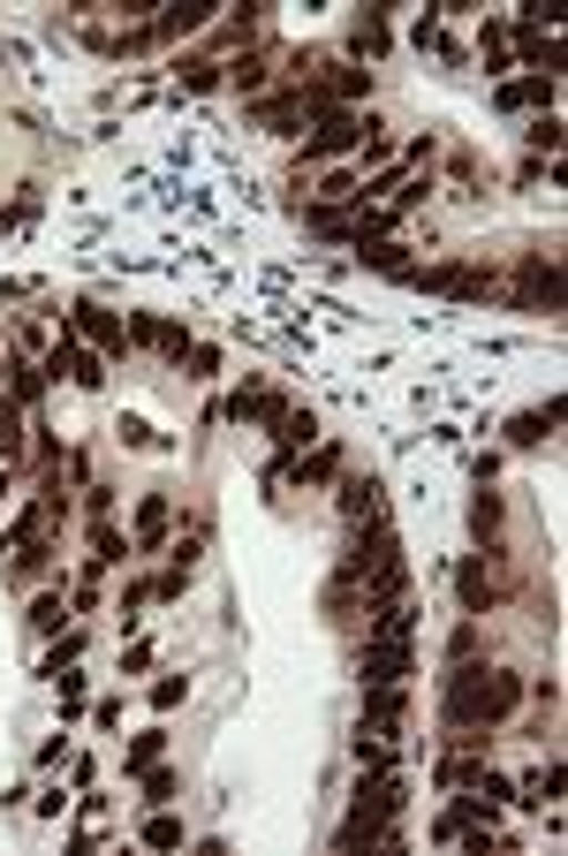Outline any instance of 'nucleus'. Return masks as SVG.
<instances>
[{
  "instance_id": "obj_21",
  "label": "nucleus",
  "mask_w": 568,
  "mask_h": 856,
  "mask_svg": "<svg viewBox=\"0 0 568 856\" xmlns=\"http://www.w3.org/2000/svg\"><path fill=\"white\" fill-rule=\"evenodd\" d=\"M356 600H364V584H356L349 568H342V576L326 584V614H334V622H349V614H356Z\"/></svg>"
},
{
  "instance_id": "obj_36",
  "label": "nucleus",
  "mask_w": 568,
  "mask_h": 856,
  "mask_svg": "<svg viewBox=\"0 0 568 856\" xmlns=\"http://www.w3.org/2000/svg\"><path fill=\"white\" fill-rule=\"evenodd\" d=\"M182 84H190V91H213L220 69H213V61H182Z\"/></svg>"
},
{
  "instance_id": "obj_6",
  "label": "nucleus",
  "mask_w": 568,
  "mask_h": 856,
  "mask_svg": "<svg viewBox=\"0 0 568 856\" xmlns=\"http://www.w3.org/2000/svg\"><path fill=\"white\" fill-rule=\"evenodd\" d=\"M53 380H69V386H99L106 372H99V349H77V342H61L53 349V364H45Z\"/></svg>"
},
{
  "instance_id": "obj_24",
  "label": "nucleus",
  "mask_w": 568,
  "mask_h": 856,
  "mask_svg": "<svg viewBox=\"0 0 568 856\" xmlns=\"http://www.w3.org/2000/svg\"><path fill=\"white\" fill-rule=\"evenodd\" d=\"M387 766H394L387 735H364V728H356V773H387Z\"/></svg>"
},
{
  "instance_id": "obj_7",
  "label": "nucleus",
  "mask_w": 568,
  "mask_h": 856,
  "mask_svg": "<svg viewBox=\"0 0 568 856\" xmlns=\"http://www.w3.org/2000/svg\"><path fill=\"white\" fill-rule=\"evenodd\" d=\"M455 600H463V614H493L500 584L485 576V561H463V568H455Z\"/></svg>"
},
{
  "instance_id": "obj_10",
  "label": "nucleus",
  "mask_w": 568,
  "mask_h": 856,
  "mask_svg": "<svg viewBox=\"0 0 568 856\" xmlns=\"http://www.w3.org/2000/svg\"><path fill=\"white\" fill-rule=\"evenodd\" d=\"M379 508H387V501H379V477H349V485H342V515H349L356 531L379 523Z\"/></svg>"
},
{
  "instance_id": "obj_2",
  "label": "nucleus",
  "mask_w": 568,
  "mask_h": 856,
  "mask_svg": "<svg viewBox=\"0 0 568 856\" xmlns=\"http://www.w3.org/2000/svg\"><path fill=\"white\" fill-rule=\"evenodd\" d=\"M356 675H364V683H409V675H417V652H409L402 637H364Z\"/></svg>"
},
{
  "instance_id": "obj_39",
  "label": "nucleus",
  "mask_w": 568,
  "mask_h": 856,
  "mask_svg": "<svg viewBox=\"0 0 568 856\" xmlns=\"http://www.w3.org/2000/svg\"><path fill=\"white\" fill-rule=\"evenodd\" d=\"M122 440H130V447H152V440H160V432L144 425V417H122Z\"/></svg>"
},
{
  "instance_id": "obj_14",
  "label": "nucleus",
  "mask_w": 568,
  "mask_h": 856,
  "mask_svg": "<svg viewBox=\"0 0 568 856\" xmlns=\"http://www.w3.org/2000/svg\"><path fill=\"white\" fill-rule=\"evenodd\" d=\"M281 410H288V402H281V394H273V386H243V394H235V402H227V417H235V425H251V417H265V425H273V417H281Z\"/></svg>"
},
{
  "instance_id": "obj_5",
  "label": "nucleus",
  "mask_w": 568,
  "mask_h": 856,
  "mask_svg": "<svg viewBox=\"0 0 568 856\" xmlns=\"http://www.w3.org/2000/svg\"><path fill=\"white\" fill-rule=\"evenodd\" d=\"M516 303H524V311H561V273H554L546 258H530L524 281H516Z\"/></svg>"
},
{
  "instance_id": "obj_9",
  "label": "nucleus",
  "mask_w": 568,
  "mask_h": 856,
  "mask_svg": "<svg viewBox=\"0 0 568 856\" xmlns=\"http://www.w3.org/2000/svg\"><path fill=\"white\" fill-rule=\"evenodd\" d=\"M205 23H213V0H182L160 23H144V39H182V31H205Z\"/></svg>"
},
{
  "instance_id": "obj_31",
  "label": "nucleus",
  "mask_w": 568,
  "mask_h": 856,
  "mask_svg": "<svg viewBox=\"0 0 568 856\" xmlns=\"http://www.w3.org/2000/svg\"><path fill=\"white\" fill-rule=\"evenodd\" d=\"M31 630H45V637L61 630V592H39V600H31Z\"/></svg>"
},
{
  "instance_id": "obj_29",
  "label": "nucleus",
  "mask_w": 568,
  "mask_h": 856,
  "mask_svg": "<svg viewBox=\"0 0 568 856\" xmlns=\"http://www.w3.org/2000/svg\"><path fill=\"white\" fill-rule=\"evenodd\" d=\"M175 788H182V781L168 766H144V804H175Z\"/></svg>"
},
{
  "instance_id": "obj_35",
  "label": "nucleus",
  "mask_w": 568,
  "mask_h": 856,
  "mask_svg": "<svg viewBox=\"0 0 568 856\" xmlns=\"http://www.w3.org/2000/svg\"><path fill=\"white\" fill-rule=\"evenodd\" d=\"M530 144H538V152H561V122H554V114H538V122H530Z\"/></svg>"
},
{
  "instance_id": "obj_25",
  "label": "nucleus",
  "mask_w": 568,
  "mask_h": 856,
  "mask_svg": "<svg viewBox=\"0 0 568 856\" xmlns=\"http://www.w3.org/2000/svg\"><path fill=\"white\" fill-rule=\"evenodd\" d=\"M160 751H168V735H160V728H144V735L130 743V758H122V766H130V773H144V766H160Z\"/></svg>"
},
{
  "instance_id": "obj_20",
  "label": "nucleus",
  "mask_w": 568,
  "mask_h": 856,
  "mask_svg": "<svg viewBox=\"0 0 568 856\" xmlns=\"http://www.w3.org/2000/svg\"><path fill=\"white\" fill-rule=\"evenodd\" d=\"M45 576V538H23L16 546V568H8V584H39Z\"/></svg>"
},
{
  "instance_id": "obj_34",
  "label": "nucleus",
  "mask_w": 568,
  "mask_h": 856,
  "mask_svg": "<svg viewBox=\"0 0 568 856\" xmlns=\"http://www.w3.org/2000/svg\"><path fill=\"white\" fill-rule=\"evenodd\" d=\"M77 652H84V637L69 630V637H61V644H53V652H45V675H61V667H77Z\"/></svg>"
},
{
  "instance_id": "obj_8",
  "label": "nucleus",
  "mask_w": 568,
  "mask_h": 856,
  "mask_svg": "<svg viewBox=\"0 0 568 856\" xmlns=\"http://www.w3.org/2000/svg\"><path fill=\"white\" fill-rule=\"evenodd\" d=\"M318 99H334V107H342V99H364V91H372V69H356V61H326V77H318Z\"/></svg>"
},
{
  "instance_id": "obj_32",
  "label": "nucleus",
  "mask_w": 568,
  "mask_h": 856,
  "mask_svg": "<svg viewBox=\"0 0 568 856\" xmlns=\"http://www.w3.org/2000/svg\"><path fill=\"white\" fill-rule=\"evenodd\" d=\"M447 659H455V667H463V659H478V614H470V622L447 637Z\"/></svg>"
},
{
  "instance_id": "obj_23",
  "label": "nucleus",
  "mask_w": 568,
  "mask_h": 856,
  "mask_svg": "<svg viewBox=\"0 0 568 856\" xmlns=\"http://www.w3.org/2000/svg\"><path fill=\"white\" fill-rule=\"evenodd\" d=\"M356 53H364V61H379V53H387V16H356Z\"/></svg>"
},
{
  "instance_id": "obj_16",
  "label": "nucleus",
  "mask_w": 568,
  "mask_h": 856,
  "mask_svg": "<svg viewBox=\"0 0 568 856\" xmlns=\"http://www.w3.org/2000/svg\"><path fill=\"white\" fill-rule=\"evenodd\" d=\"M0 372H8V402H16V410H39V394H45V372H31L23 356H16V364H0Z\"/></svg>"
},
{
  "instance_id": "obj_30",
  "label": "nucleus",
  "mask_w": 568,
  "mask_h": 856,
  "mask_svg": "<svg viewBox=\"0 0 568 856\" xmlns=\"http://www.w3.org/2000/svg\"><path fill=\"white\" fill-rule=\"evenodd\" d=\"M144 842H152V849H182V818H144Z\"/></svg>"
},
{
  "instance_id": "obj_19",
  "label": "nucleus",
  "mask_w": 568,
  "mask_h": 856,
  "mask_svg": "<svg viewBox=\"0 0 568 856\" xmlns=\"http://www.w3.org/2000/svg\"><path fill=\"white\" fill-rule=\"evenodd\" d=\"M258 122H265V129L304 122V91H273V99H258Z\"/></svg>"
},
{
  "instance_id": "obj_26",
  "label": "nucleus",
  "mask_w": 568,
  "mask_h": 856,
  "mask_svg": "<svg viewBox=\"0 0 568 856\" xmlns=\"http://www.w3.org/2000/svg\"><path fill=\"white\" fill-rule=\"evenodd\" d=\"M334 471H342V447H334V440H318V447H311V463H304V477H311V485H326Z\"/></svg>"
},
{
  "instance_id": "obj_28",
  "label": "nucleus",
  "mask_w": 568,
  "mask_h": 856,
  "mask_svg": "<svg viewBox=\"0 0 568 856\" xmlns=\"http://www.w3.org/2000/svg\"><path fill=\"white\" fill-rule=\"evenodd\" d=\"M0 455H23V410L0 402Z\"/></svg>"
},
{
  "instance_id": "obj_3",
  "label": "nucleus",
  "mask_w": 568,
  "mask_h": 856,
  "mask_svg": "<svg viewBox=\"0 0 568 856\" xmlns=\"http://www.w3.org/2000/svg\"><path fill=\"white\" fill-rule=\"evenodd\" d=\"M402 721H409V689H402V683H372V689H364V721H356L364 735H394Z\"/></svg>"
},
{
  "instance_id": "obj_11",
  "label": "nucleus",
  "mask_w": 568,
  "mask_h": 856,
  "mask_svg": "<svg viewBox=\"0 0 568 856\" xmlns=\"http://www.w3.org/2000/svg\"><path fill=\"white\" fill-rule=\"evenodd\" d=\"M168 523H175V501H168V493H144V508H136V546L152 554V546L168 538Z\"/></svg>"
},
{
  "instance_id": "obj_1",
  "label": "nucleus",
  "mask_w": 568,
  "mask_h": 856,
  "mask_svg": "<svg viewBox=\"0 0 568 856\" xmlns=\"http://www.w3.org/2000/svg\"><path fill=\"white\" fill-rule=\"evenodd\" d=\"M524 705V675H508V667H478V659H463L447 683H439V713H447V728H493V721H508Z\"/></svg>"
},
{
  "instance_id": "obj_38",
  "label": "nucleus",
  "mask_w": 568,
  "mask_h": 856,
  "mask_svg": "<svg viewBox=\"0 0 568 856\" xmlns=\"http://www.w3.org/2000/svg\"><path fill=\"white\" fill-rule=\"evenodd\" d=\"M53 683H61V713H77V705H84V675H53Z\"/></svg>"
},
{
  "instance_id": "obj_22",
  "label": "nucleus",
  "mask_w": 568,
  "mask_h": 856,
  "mask_svg": "<svg viewBox=\"0 0 568 856\" xmlns=\"http://www.w3.org/2000/svg\"><path fill=\"white\" fill-rule=\"evenodd\" d=\"M470 531H478L485 546L500 538V493H485V485H478V501H470Z\"/></svg>"
},
{
  "instance_id": "obj_15",
  "label": "nucleus",
  "mask_w": 568,
  "mask_h": 856,
  "mask_svg": "<svg viewBox=\"0 0 568 856\" xmlns=\"http://www.w3.org/2000/svg\"><path fill=\"white\" fill-rule=\"evenodd\" d=\"M554 77H508V84H500V107H546V114H554Z\"/></svg>"
},
{
  "instance_id": "obj_12",
  "label": "nucleus",
  "mask_w": 568,
  "mask_h": 856,
  "mask_svg": "<svg viewBox=\"0 0 568 856\" xmlns=\"http://www.w3.org/2000/svg\"><path fill=\"white\" fill-rule=\"evenodd\" d=\"M561 781H568L561 758H546V766L524 781V796H516V804H530V812H554V804H561Z\"/></svg>"
},
{
  "instance_id": "obj_17",
  "label": "nucleus",
  "mask_w": 568,
  "mask_h": 856,
  "mask_svg": "<svg viewBox=\"0 0 568 856\" xmlns=\"http://www.w3.org/2000/svg\"><path fill=\"white\" fill-rule=\"evenodd\" d=\"M273 432H281V455H304L311 440H318V425H311V410H281V417H273Z\"/></svg>"
},
{
  "instance_id": "obj_4",
  "label": "nucleus",
  "mask_w": 568,
  "mask_h": 856,
  "mask_svg": "<svg viewBox=\"0 0 568 856\" xmlns=\"http://www.w3.org/2000/svg\"><path fill=\"white\" fill-rule=\"evenodd\" d=\"M69 319H77V334H84L99 356H122V349H130V326H122L114 311H99V303H77Z\"/></svg>"
},
{
  "instance_id": "obj_13",
  "label": "nucleus",
  "mask_w": 568,
  "mask_h": 856,
  "mask_svg": "<svg viewBox=\"0 0 568 856\" xmlns=\"http://www.w3.org/2000/svg\"><path fill=\"white\" fill-rule=\"evenodd\" d=\"M554 425H561V394H554L546 410H524V417L508 425V440H516V447H538V440H554Z\"/></svg>"
},
{
  "instance_id": "obj_27",
  "label": "nucleus",
  "mask_w": 568,
  "mask_h": 856,
  "mask_svg": "<svg viewBox=\"0 0 568 856\" xmlns=\"http://www.w3.org/2000/svg\"><path fill=\"white\" fill-rule=\"evenodd\" d=\"M304 228H311V235H349V213H334V205H304Z\"/></svg>"
},
{
  "instance_id": "obj_33",
  "label": "nucleus",
  "mask_w": 568,
  "mask_h": 856,
  "mask_svg": "<svg viewBox=\"0 0 568 856\" xmlns=\"http://www.w3.org/2000/svg\"><path fill=\"white\" fill-rule=\"evenodd\" d=\"M227 69H235V84H243V91H258V84H265V53H235Z\"/></svg>"
},
{
  "instance_id": "obj_37",
  "label": "nucleus",
  "mask_w": 568,
  "mask_h": 856,
  "mask_svg": "<svg viewBox=\"0 0 568 856\" xmlns=\"http://www.w3.org/2000/svg\"><path fill=\"white\" fill-rule=\"evenodd\" d=\"M152 705L175 713V705H182V675H160V683H152Z\"/></svg>"
},
{
  "instance_id": "obj_18",
  "label": "nucleus",
  "mask_w": 568,
  "mask_h": 856,
  "mask_svg": "<svg viewBox=\"0 0 568 856\" xmlns=\"http://www.w3.org/2000/svg\"><path fill=\"white\" fill-rule=\"evenodd\" d=\"M114 561H130V538H114V523H99V531H91V568L84 576H106Z\"/></svg>"
}]
</instances>
